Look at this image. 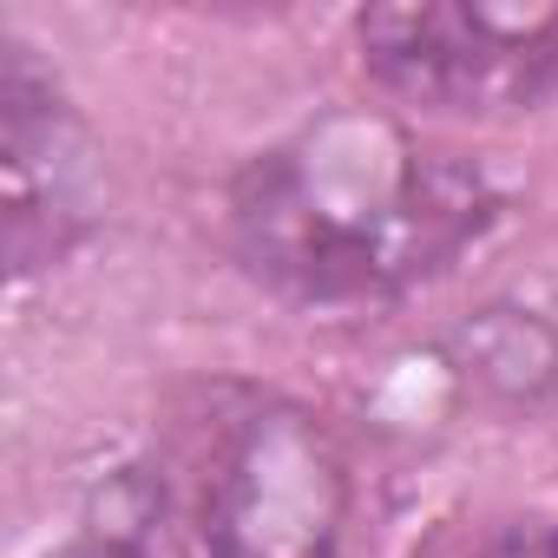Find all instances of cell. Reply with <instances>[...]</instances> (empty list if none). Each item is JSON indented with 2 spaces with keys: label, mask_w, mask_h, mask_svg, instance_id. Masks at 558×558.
Wrapping results in <instances>:
<instances>
[{
  "label": "cell",
  "mask_w": 558,
  "mask_h": 558,
  "mask_svg": "<svg viewBox=\"0 0 558 558\" xmlns=\"http://www.w3.org/2000/svg\"><path fill=\"white\" fill-rule=\"evenodd\" d=\"M368 73L427 112H532L558 93V8L408 0L362 14Z\"/></svg>",
  "instance_id": "obj_2"
},
{
  "label": "cell",
  "mask_w": 558,
  "mask_h": 558,
  "mask_svg": "<svg viewBox=\"0 0 558 558\" xmlns=\"http://www.w3.org/2000/svg\"><path fill=\"white\" fill-rule=\"evenodd\" d=\"M342 480L303 414H269L236 434L204 480L197 558H329Z\"/></svg>",
  "instance_id": "obj_3"
},
{
  "label": "cell",
  "mask_w": 558,
  "mask_h": 558,
  "mask_svg": "<svg viewBox=\"0 0 558 558\" xmlns=\"http://www.w3.org/2000/svg\"><path fill=\"white\" fill-rule=\"evenodd\" d=\"M486 223V184L395 119L336 112L263 151L236 184V236L256 276L310 303L388 296L434 276Z\"/></svg>",
  "instance_id": "obj_1"
},
{
  "label": "cell",
  "mask_w": 558,
  "mask_h": 558,
  "mask_svg": "<svg viewBox=\"0 0 558 558\" xmlns=\"http://www.w3.org/2000/svg\"><path fill=\"white\" fill-rule=\"evenodd\" d=\"M60 558H138V551L119 545V538H80V545H66Z\"/></svg>",
  "instance_id": "obj_6"
},
{
  "label": "cell",
  "mask_w": 558,
  "mask_h": 558,
  "mask_svg": "<svg viewBox=\"0 0 558 558\" xmlns=\"http://www.w3.org/2000/svg\"><path fill=\"white\" fill-rule=\"evenodd\" d=\"M440 558H558V525H545V519H493V525L453 538Z\"/></svg>",
  "instance_id": "obj_5"
},
{
  "label": "cell",
  "mask_w": 558,
  "mask_h": 558,
  "mask_svg": "<svg viewBox=\"0 0 558 558\" xmlns=\"http://www.w3.org/2000/svg\"><path fill=\"white\" fill-rule=\"evenodd\" d=\"M0 112H8V250L14 269H34L40 250L60 243L53 217H80V158H66L73 119L60 112L53 86L34 80V66L21 53H8V80H0Z\"/></svg>",
  "instance_id": "obj_4"
}]
</instances>
